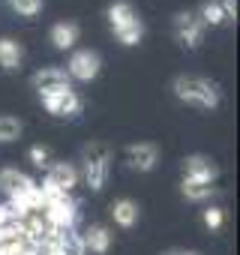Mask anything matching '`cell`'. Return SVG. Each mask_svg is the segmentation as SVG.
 I'll use <instances>...</instances> for the list:
<instances>
[{
  "label": "cell",
  "instance_id": "obj_1",
  "mask_svg": "<svg viewBox=\"0 0 240 255\" xmlns=\"http://www.w3.org/2000/svg\"><path fill=\"white\" fill-rule=\"evenodd\" d=\"M171 90H174L177 99H183V102H189L195 108H207L210 111V108L219 105V87L213 81L201 78V75H177Z\"/></svg>",
  "mask_w": 240,
  "mask_h": 255
},
{
  "label": "cell",
  "instance_id": "obj_2",
  "mask_svg": "<svg viewBox=\"0 0 240 255\" xmlns=\"http://www.w3.org/2000/svg\"><path fill=\"white\" fill-rule=\"evenodd\" d=\"M84 180L93 192H99L105 186V177H108V162H111V150L105 144H87L84 147Z\"/></svg>",
  "mask_w": 240,
  "mask_h": 255
},
{
  "label": "cell",
  "instance_id": "obj_3",
  "mask_svg": "<svg viewBox=\"0 0 240 255\" xmlns=\"http://www.w3.org/2000/svg\"><path fill=\"white\" fill-rule=\"evenodd\" d=\"M42 216L54 231H69L75 228V219H78V201L72 195H54L51 201H45Z\"/></svg>",
  "mask_w": 240,
  "mask_h": 255
},
{
  "label": "cell",
  "instance_id": "obj_4",
  "mask_svg": "<svg viewBox=\"0 0 240 255\" xmlns=\"http://www.w3.org/2000/svg\"><path fill=\"white\" fill-rule=\"evenodd\" d=\"M78 183V171L72 162H54L48 165V174H45V183L39 186L45 201H51L54 195H69V189Z\"/></svg>",
  "mask_w": 240,
  "mask_h": 255
},
{
  "label": "cell",
  "instance_id": "obj_5",
  "mask_svg": "<svg viewBox=\"0 0 240 255\" xmlns=\"http://www.w3.org/2000/svg\"><path fill=\"white\" fill-rule=\"evenodd\" d=\"M99 69H102V57L96 51H90V48H81V51H75L69 57L66 75L69 78H78V81H93L99 75Z\"/></svg>",
  "mask_w": 240,
  "mask_h": 255
},
{
  "label": "cell",
  "instance_id": "obj_6",
  "mask_svg": "<svg viewBox=\"0 0 240 255\" xmlns=\"http://www.w3.org/2000/svg\"><path fill=\"white\" fill-rule=\"evenodd\" d=\"M42 105L54 117H75L81 111V96L72 87L69 90H54V93H42Z\"/></svg>",
  "mask_w": 240,
  "mask_h": 255
},
{
  "label": "cell",
  "instance_id": "obj_7",
  "mask_svg": "<svg viewBox=\"0 0 240 255\" xmlns=\"http://www.w3.org/2000/svg\"><path fill=\"white\" fill-rule=\"evenodd\" d=\"M174 36H177L180 45L195 48L204 36V24H201L198 12H177L174 15Z\"/></svg>",
  "mask_w": 240,
  "mask_h": 255
},
{
  "label": "cell",
  "instance_id": "obj_8",
  "mask_svg": "<svg viewBox=\"0 0 240 255\" xmlns=\"http://www.w3.org/2000/svg\"><path fill=\"white\" fill-rule=\"evenodd\" d=\"M69 81H72V78H69L66 69H60V66H45V69L33 72V78H30V84L39 90V96H42V93H54V90H69V87H72Z\"/></svg>",
  "mask_w": 240,
  "mask_h": 255
},
{
  "label": "cell",
  "instance_id": "obj_9",
  "mask_svg": "<svg viewBox=\"0 0 240 255\" xmlns=\"http://www.w3.org/2000/svg\"><path fill=\"white\" fill-rule=\"evenodd\" d=\"M183 174L186 180H198V183H213L219 177V165L210 159V156H201V153H192L183 159Z\"/></svg>",
  "mask_w": 240,
  "mask_h": 255
},
{
  "label": "cell",
  "instance_id": "obj_10",
  "mask_svg": "<svg viewBox=\"0 0 240 255\" xmlns=\"http://www.w3.org/2000/svg\"><path fill=\"white\" fill-rule=\"evenodd\" d=\"M33 186H36V183H33L24 171H18V168H3V171H0V192L9 195V201L18 198V195H24V192L33 189Z\"/></svg>",
  "mask_w": 240,
  "mask_h": 255
},
{
  "label": "cell",
  "instance_id": "obj_11",
  "mask_svg": "<svg viewBox=\"0 0 240 255\" xmlns=\"http://www.w3.org/2000/svg\"><path fill=\"white\" fill-rule=\"evenodd\" d=\"M126 156H129V165H132L135 171H153L156 162H159V147L150 144V141H144V144H132V147L126 150Z\"/></svg>",
  "mask_w": 240,
  "mask_h": 255
},
{
  "label": "cell",
  "instance_id": "obj_12",
  "mask_svg": "<svg viewBox=\"0 0 240 255\" xmlns=\"http://www.w3.org/2000/svg\"><path fill=\"white\" fill-rule=\"evenodd\" d=\"M81 243L87 252H96V255H105L111 249V231L105 225H87V231L81 234Z\"/></svg>",
  "mask_w": 240,
  "mask_h": 255
},
{
  "label": "cell",
  "instance_id": "obj_13",
  "mask_svg": "<svg viewBox=\"0 0 240 255\" xmlns=\"http://www.w3.org/2000/svg\"><path fill=\"white\" fill-rule=\"evenodd\" d=\"M111 216H114V222H117L120 228H132V225L138 222V204H135L132 198H117V201L111 204Z\"/></svg>",
  "mask_w": 240,
  "mask_h": 255
},
{
  "label": "cell",
  "instance_id": "obj_14",
  "mask_svg": "<svg viewBox=\"0 0 240 255\" xmlns=\"http://www.w3.org/2000/svg\"><path fill=\"white\" fill-rule=\"evenodd\" d=\"M51 42H54V48H60V51L72 48V45L78 42V24H72V21L54 24V27H51Z\"/></svg>",
  "mask_w": 240,
  "mask_h": 255
},
{
  "label": "cell",
  "instance_id": "obj_15",
  "mask_svg": "<svg viewBox=\"0 0 240 255\" xmlns=\"http://www.w3.org/2000/svg\"><path fill=\"white\" fill-rule=\"evenodd\" d=\"M21 57H24V51L15 39H0V66L3 69H18Z\"/></svg>",
  "mask_w": 240,
  "mask_h": 255
},
{
  "label": "cell",
  "instance_id": "obj_16",
  "mask_svg": "<svg viewBox=\"0 0 240 255\" xmlns=\"http://www.w3.org/2000/svg\"><path fill=\"white\" fill-rule=\"evenodd\" d=\"M57 246H60V255H87V249L81 243V234L75 228L57 231Z\"/></svg>",
  "mask_w": 240,
  "mask_h": 255
},
{
  "label": "cell",
  "instance_id": "obj_17",
  "mask_svg": "<svg viewBox=\"0 0 240 255\" xmlns=\"http://www.w3.org/2000/svg\"><path fill=\"white\" fill-rule=\"evenodd\" d=\"M180 192H183L186 201H207V198L216 195V186L213 183H198V180H183Z\"/></svg>",
  "mask_w": 240,
  "mask_h": 255
},
{
  "label": "cell",
  "instance_id": "obj_18",
  "mask_svg": "<svg viewBox=\"0 0 240 255\" xmlns=\"http://www.w3.org/2000/svg\"><path fill=\"white\" fill-rule=\"evenodd\" d=\"M135 18H138V15H135L132 3H111V6H108V21H111L114 30L123 27V24H129V21H135Z\"/></svg>",
  "mask_w": 240,
  "mask_h": 255
},
{
  "label": "cell",
  "instance_id": "obj_19",
  "mask_svg": "<svg viewBox=\"0 0 240 255\" xmlns=\"http://www.w3.org/2000/svg\"><path fill=\"white\" fill-rule=\"evenodd\" d=\"M114 36L123 42V45H138V42H141V36H144V24H141V18H135V21L123 24V27H117V30H114Z\"/></svg>",
  "mask_w": 240,
  "mask_h": 255
},
{
  "label": "cell",
  "instance_id": "obj_20",
  "mask_svg": "<svg viewBox=\"0 0 240 255\" xmlns=\"http://www.w3.org/2000/svg\"><path fill=\"white\" fill-rule=\"evenodd\" d=\"M198 18H201V24H222L225 15H222L219 0H207V3L201 6V12H198Z\"/></svg>",
  "mask_w": 240,
  "mask_h": 255
},
{
  "label": "cell",
  "instance_id": "obj_21",
  "mask_svg": "<svg viewBox=\"0 0 240 255\" xmlns=\"http://www.w3.org/2000/svg\"><path fill=\"white\" fill-rule=\"evenodd\" d=\"M18 135H21V120L3 114L0 117V141H15Z\"/></svg>",
  "mask_w": 240,
  "mask_h": 255
},
{
  "label": "cell",
  "instance_id": "obj_22",
  "mask_svg": "<svg viewBox=\"0 0 240 255\" xmlns=\"http://www.w3.org/2000/svg\"><path fill=\"white\" fill-rule=\"evenodd\" d=\"M21 216L24 213H18L12 204H0V231H3V228H15L21 222Z\"/></svg>",
  "mask_w": 240,
  "mask_h": 255
},
{
  "label": "cell",
  "instance_id": "obj_23",
  "mask_svg": "<svg viewBox=\"0 0 240 255\" xmlns=\"http://www.w3.org/2000/svg\"><path fill=\"white\" fill-rule=\"evenodd\" d=\"M33 255H60V246H57V231H51V237H45L42 243L30 246Z\"/></svg>",
  "mask_w": 240,
  "mask_h": 255
},
{
  "label": "cell",
  "instance_id": "obj_24",
  "mask_svg": "<svg viewBox=\"0 0 240 255\" xmlns=\"http://www.w3.org/2000/svg\"><path fill=\"white\" fill-rule=\"evenodd\" d=\"M9 6L18 12V15H36L42 9V0H9Z\"/></svg>",
  "mask_w": 240,
  "mask_h": 255
},
{
  "label": "cell",
  "instance_id": "obj_25",
  "mask_svg": "<svg viewBox=\"0 0 240 255\" xmlns=\"http://www.w3.org/2000/svg\"><path fill=\"white\" fill-rule=\"evenodd\" d=\"M30 162H33L36 168H48V165H51V150L42 147V144H33V147H30Z\"/></svg>",
  "mask_w": 240,
  "mask_h": 255
},
{
  "label": "cell",
  "instance_id": "obj_26",
  "mask_svg": "<svg viewBox=\"0 0 240 255\" xmlns=\"http://www.w3.org/2000/svg\"><path fill=\"white\" fill-rule=\"evenodd\" d=\"M222 222H225V210H222V207H207V210H204V225H207L210 231L222 228Z\"/></svg>",
  "mask_w": 240,
  "mask_h": 255
},
{
  "label": "cell",
  "instance_id": "obj_27",
  "mask_svg": "<svg viewBox=\"0 0 240 255\" xmlns=\"http://www.w3.org/2000/svg\"><path fill=\"white\" fill-rule=\"evenodd\" d=\"M219 6L225 18H237V0H219Z\"/></svg>",
  "mask_w": 240,
  "mask_h": 255
},
{
  "label": "cell",
  "instance_id": "obj_28",
  "mask_svg": "<svg viewBox=\"0 0 240 255\" xmlns=\"http://www.w3.org/2000/svg\"><path fill=\"white\" fill-rule=\"evenodd\" d=\"M165 255H201V252H186V249H171V252H165Z\"/></svg>",
  "mask_w": 240,
  "mask_h": 255
},
{
  "label": "cell",
  "instance_id": "obj_29",
  "mask_svg": "<svg viewBox=\"0 0 240 255\" xmlns=\"http://www.w3.org/2000/svg\"><path fill=\"white\" fill-rule=\"evenodd\" d=\"M21 255H33V249H24V252H21Z\"/></svg>",
  "mask_w": 240,
  "mask_h": 255
},
{
  "label": "cell",
  "instance_id": "obj_30",
  "mask_svg": "<svg viewBox=\"0 0 240 255\" xmlns=\"http://www.w3.org/2000/svg\"><path fill=\"white\" fill-rule=\"evenodd\" d=\"M0 255H9V252H3V249H0Z\"/></svg>",
  "mask_w": 240,
  "mask_h": 255
}]
</instances>
